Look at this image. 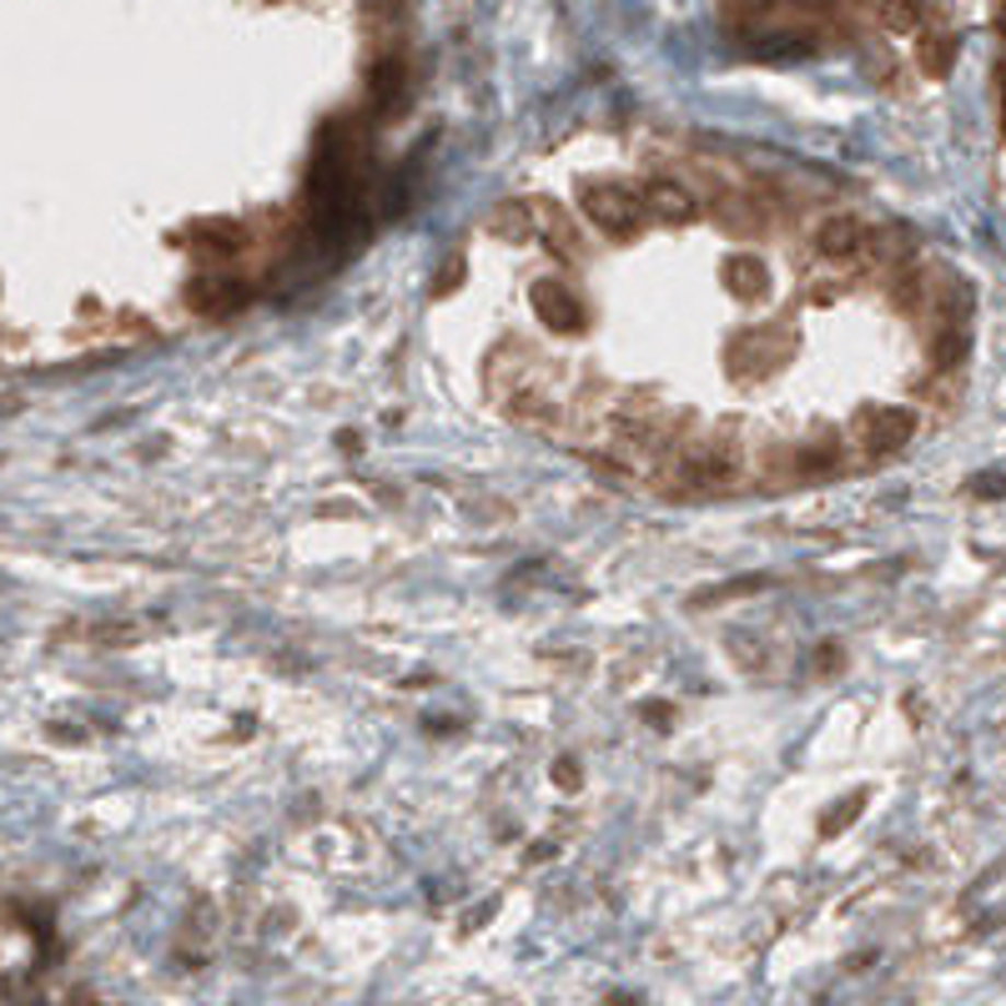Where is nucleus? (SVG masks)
Masks as SVG:
<instances>
[{"mask_svg": "<svg viewBox=\"0 0 1006 1006\" xmlns=\"http://www.w3.org/2000/svg\"><path fill=\"white\" fill-rule=\"evenodd\" d=\"M242 298H247V287H242V282H222V277H197V282L187 287V302L197 312H232Z\"/></svg>", "mask_w": 1006, "mask_h": 1006, "instance_id": "39448f33", "label": "nucleus"}, {"mask_svg": "<svg viewBox=\"0 0 1006 1006\" xmlns=\"http://www.w3.org/2000/svg\"><path fill=\"white\" fill-rule=\"evenodd\" d=\"M494 232H504V236H523V232H529V211H523V207H498Z\"/></svg>", "mask_w": 1006, "mask_h": 1006, "instance_id": "f8f14e48", "label": "nucleus"}, {"mask_svg": "<svg viewBox=\"0 0 1006 1006\" xmlns=\"http://www.w3.org/2000/svg\"><path fill=\"white\" fill-rule=\"evenodd\" d=\"M725 282H730L735 292H760V287H765V262L740 252V257L725 262Z\"/></svg>", "mask_w": 1006, "mask_h": 1006, "instance_id": "1a4fd4ad", "label": "nucleus"}, {"mask_svg": "<svg viewBox=\"0 0 1006 1006\" xmlns=\"http://www.w3.org/2000/svg\"><path fill=\"white\" fill-rule=\"evenodd\" d=\"M841 469V448L835 443H810L796 453V473H806V478H820V473Z\"/></svg>", "mask_w": 1006, "mask_h": 1006, "instance_id": "9d476101", "label": "nucleus"}, {"mask_svg": "<svg viewBox=\"0 0 1006 1006\" xmlns=\"http://www.w3.org/2000/svg\"><path fill=\"white\" fill-rule=\"evenodd\" d=\"M645 201H649L655 211H664V217H674V222L695 211L690 192H684V187H674V182H649V187H645Z\"/></svg>", "mask_w": 1006, "mask_h": 1006, "instance_id": "6e6552de", "label": "nucleus"}, {"mask_svg": "<svg viewBox=\"0 0 1006 1006\" xmlns=\"http://www.w3.org/2000/svg\"><path fill=\"white\" fill-rule=\"evenodd\" d=\"M860 806H866V796H851V800H845V806H835V810H831V820H825V831H841V820H845V825H851Z\"/></svg>", "mask_w": 1006, "mask_h": 1006, "instance_id": "ddd939ff", "label": "nucleus"}, {"mask_svg": "<svg viewBox=\"0 0 1006 1006\" xmlns=\"http://www.w3.org/2000/svg\"><path fill=\"white\" fill-rule=\"evenodd\" d=\"M585 211L594 217V227L604 236H634L645 222V201L624 187H585Z\"/></svg>", "mask_w": 1006, "mask_h": 1006, "instance_id": "f257e3e1", "label": "nucleus"}, {"mask_svg": "<svg viewBox=\"0 0 1006 1006\" xmlns=\"http://www.w3.org/2000/svg\"><path fill=\"white\" fill-rule=\"evenodd\" d=\"M911 433H916V418H911V413H866V418L856 423V438L866 453H895Z\"/></svg>", "mask_w": 1006, "mask_h": 1006, "instance_id": "f03ea898", "label": "nucleus"}, {"mask_svg": "<svg viewBox=\"0 0 1006 1006\" xmlns=\"http://www.w3.org/2000/svg\"><path fill=\"white\" fill-rule=\"evenodd\" d=\"M534 312H539V323H544L548 333H574V327H585V308H579L569 292H559V287H539Z\"/></svg>", "mask_w": 1006, "mask_h": 1006, "instance_id": "20e7f679", "label": "nucleus"}, {"mask_svg": "<svg viewBox=\"0 0 1006 1006\" xmlns=\"http://www.w3.org/2000/svg\"><path fill=\"white\" fill-rule=\"evenodd\" d=\"M816 242H820V252H825V257H856V252L866 247V232H860L851 217H831V222L820 227Z\"/></svg>", "mask_w": 1006, "mask_h": 1006, "instance_id": "423d86ee", "label": "nucleus"}, {"mask_svg": "<svg viewBox=\"0 0 1006 1006\" xmlns=\"http://www.w3.org/2000/svg\"><path fill=\"white\" fill-rule=\"evenodd\" d=\"M554 780H559L564 790H574V785H579V765H574V760H559V765H554Z\"/></svg>", "mask_w": 1006, "mask_h": 1006, "instance_id": "4468645a", "label": "nucleus"}, {"mask_svg": "<svg viewBox=\"0 0 1006 1006\" xmlns=\"http://www.w3.org/2000/svg\"><path fill=\"white\" fill-rule=\"evenodd\" d=\"M398 91H403V61H383L373 71V101H378V112H388L393 101H398Z\"/></svg>", "mask_w": 1006, "mask_h": 1006, "instance_id": "9b49d317", "label": "nucleus"}, {"mask_svg": "<svg viewBox=\"0 0 1006 1006\" xmlns=\"http://www.w3.org/2000/svg\"><path fill=\"white\" fill-rule=\"evenodd\" d=\"M192 236H197V247L207 252V257H217V262L232 257V252H242V232H236L232 222H197V232Z\"/></svg>", "mask_w": 1006, "mask_h": 1006, "instance_id": "0eeeda50", "label": "nucleus"}, {"mask_svg": "<svg viewBox=\"0 0 1006 1006\" xmlns=\"http://www.w3.org/2000/svg\"><path fill=\"white\" fill-rule=\"evenodd\" d=\"M680 478L690 488H725L735 478V459L725 448H684Z\"/></svg>", "mask_w": 1006, "mask_h": 1006, "instance_id": "7ed1b4c3", "label": "nucleus"}]
</instances>
